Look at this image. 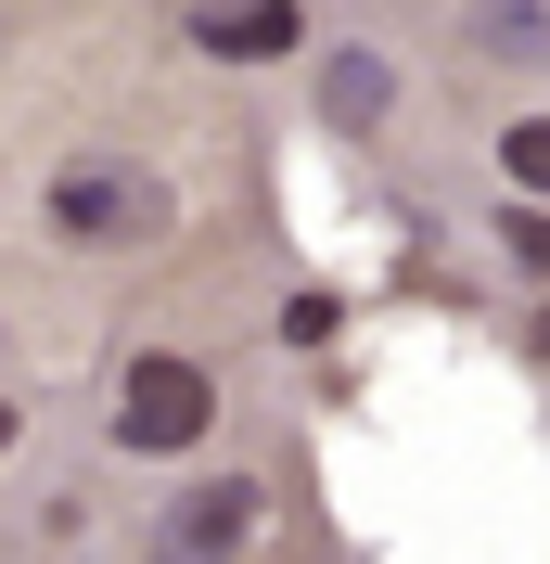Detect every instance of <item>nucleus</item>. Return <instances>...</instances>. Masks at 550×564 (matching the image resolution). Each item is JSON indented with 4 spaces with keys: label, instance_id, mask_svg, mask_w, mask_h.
I'll list each match as a JSON object with an SVG mask.
<instances>
[{
    "label": "nucleus",
    "instance_id": "nucleus-5",
    "mask_svg": "<svg viewBox=\"0 0 550 564\" xmlns=\"http://www.w3.org/2000/svg\"><path fill=\"white\" fill-rule=\"evenodd\" d=\"M320 104H333L345 129H372V116H384V65H372V52H345V65L320 77Z\"/></svg>",
    "mask_w": 550,
    "mask_h": 564
},
{
    "label": "nucleus",
    "instance_id": "nucleus-6",
    "mask_svg": "<svg viewBox=\"0 0 550 564\" xmlns=\"http://www.w3.org/2000/svg\"><path fill=\"white\" fill-rule=\"evenodd\" d=\"M499 167H513L525 193L550 206V116H525V129H499Z\"/></svg>",
    "mask_w": 550,
    "mask_h": 564
},
{
    "label": "nucleus",
    "instance_id": "nucleus-8",
    "mask_svg": "<svg viewBox=\"0 0 550 564\" xmlns=\"http://www.w3.org/2000/svg\"><path fill=\"white\" fill-rule=\"evenodd\" d=\"M486 52H525V65H538V52H550V13H486Z\"/></svg>",
    "mask_w": 550,
    "mask_h": 564
},
{
    "label": "nucleus",
    "instance_id": "nucleus-3",
    "mask_svg": "<svg viewBox=\"0 0 550 564\" xmlns=\"http://www.w3.org/2000/svg\"><path fill=\"white\" fill-rule=\"evenodd\" d=\"M243 539H256V488H243V475H206V488L167 513V552L179 564H218V552H243Z\"/></svg>",
    "mask_w": 550,
    "mask_h": 564
},
{
    "label": "nucleus",
    "instance_id": "nucleus-2",
    "mask_svg": "<svg viewBox=\"0 0 550 564\" xmlns=\"http://www.w3.org/2000/svg\"><path fill=\"white\" fill-rule=\"evenodd\" d=\"M52 218H65L77 245H154V231H167V193L141 167H116V154H77V167L52 180Z\"/></svg>",
    "mask_w": 550,
    "mask_h": 564
},
{
    "label": "nucleus",
    "instance_id": "nucleus-4",
    "mask_svg": "<svg viewBox=\"0 0 550 564\" xmlns=\"http://www.w3.org/2000/svg\"><path fill=\"white\" fill-rule=\"evenodd\" d=\"M193 39H206L218 65H270V52L308 39V13H282V0H256V13H193Z\"/></svg>",
    "mask_w": 550,
    "mask_h": 564
},
{
    "label": "nucleus",
    "instance_id": "nucleus-9",
    "mask_svg": "<svg viewBox=\"0 0 550 564\" xmlns=\"http://www.w3.org/2000/svg\"><path fill=\"white\" fill-rule=\"evenodd\" d=\"M525 347H538V359H550V308H538V334H525Z\"/></svg>",
    "mask_w": 550,
    "mask_h": 564
},
{
    "label": "nucleus",
    "instance_id": "nucleus-7",
    "mask_svg": "<svg viewBox=\"0 0 550 564\" xmlns=\"http://www.w3.org/2000/svg\"><path fill=\"white\" fill-rule=\"evenodd\" d=\"M499 245H513V270L550 282V206H513V218H499Z\"/></svg>",
    "mask_w": 550,
    "mask_h": 564
},
{
    "label": "nucleus",
    "instance_id": "nucleus-10",
    "mask_svg": "<svg viewBox=\"0 0 550 564\" xmlns=\"http://www.w3.org/2000/svg\"><path fill=\"white\" fill-rule=\"evenodd\" d=\"M0 449H13V411H0Z\"/></svg>",
    "mask_w": 550,
    "mask_h": 564
},
{
    "label": "nucleus",
    "instance_id": "nucleus-1",
    "mask_svg": "<svg viewBox=\"0 0 550 564\" xmlns=\"http://www.w3.org/2000/svg\"><path fill=\"white\" fill-rule=\"evenodd\" d=\"M206 423H218V386H206L179 347H141V359H129V386H116V449L179 462V449H206Z\"/></svg>",
    "mask_w": 550,
    "mask_h": 564
}]
</instances>
